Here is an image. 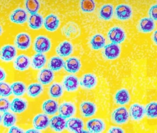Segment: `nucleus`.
Segmentation results:
<instances>
[{
    "instance_id": "1",
    "label": "nucleus",
    "mask_w": 157,
    "mask_h": 133,
    "mask_svg": "<svg viewBox=\"0 0 157 133\" xmlns=\"http://www.w3.org/2000/svg\"><path fill=\"white\" fill-rule=\"evenodd\" d=\"M128 111L124 106L118 107L113 110L111 114L112 123L115 124L121 125L128 122L129 118Z\"/></svg>"
},
{
    "instance_id": "2",
    "label": "nucleus",
    "mask_w": 157,
    "mask_h": 133,
    "mask_svg": "<svg viewBox=\"0 0 157 133\" xmlns=\"http://www.w3.org/2000/svg\"><path fill=\"white\" fill-rule=\"evenodd\" d=\"M51 45V42L49 38L40 35L35 39L33 48L36 53L44 54L50 50Z\"/></svg>"
},
{
    "instance_id": "3",
    "label": "nucleus",
    "mask_w": 157,
    "mask_h": 133,
    "mask_svg": "<svg viewBox=\"0 0 157 133\" xmlns=\"http://www.w3.org/2000/svg\"><path fill=\"white\" fill-rule=\"evenodd\" d=\"M62 85L67 92H75L79 87V79L75 75H67L62 79Z\"/></svg>"
},
{
    "instance_id": "4",
    "label": "nucleus",
    "mask_w": 157,
    "mask_h": 133,
    "mask_svg": "<svg viewBox=\"0 0 157 133\" xmlns=\"http://www.w3.org/2000/svg\"><path fill=\"white\" fill-rule=\"evenodd\" d=\"M98 79L97 76L92 73L83 74L79 79L80 86L86 90L93 89L97 86Z\"/></svg>"
},
{
    "instance_id": "5",
    "label": "nucleus",
    "mask_w": 157,
    "mask_h": 133,
    "mask_svg": "<svg viewBox=\"0 0 157 133\" xmlns=\"http://www.w3.org/2000/svg\"><path fill=\"white\" fill-rule=\"evenodd\" d=\"M86 128L88 132L91 133H101L106 128L105 122L100 118L90 119L86 123Z\"/></svg>"
},
{
    "instance_id": "6",
    "label": "nucleus",
    "mask_w": 157,
    "mask_h": 133,
    "mask_svg": "<svg viewBox=\"0 0 157 133\" xmlns=\"http://www.w3.org/2000/svg\"><path fill=\"white\" fill-rule=\"evenodd\" d=\"M121 54V48L118 44L112 43L105 45L102 51L103 56L106 60H114L117 59Z\"/></svg>"
},
{
    "instance_id": "7",
    "label": "nucleus",
    "mask_w": 157,
    "mask_h": 133,
    "mask_svg": "<svg viewBox=\"0 0 157 133\" xmlns=\"http://www.w3.org/2000/svg\"><path fill=\"white\" fill-rule=\"evenodd\" d=\"M84 127L83 120L78 117H70L66 121V129L71 133H83Z\"/></svg>"
},
{
    "instance_id": "8",
    "label": "nucleus",
    "mask_w": 157,
    "mask_h": 133,
    "mask_svg": "<svg viewBox=\"0 0 157 133\" xmlns=\"http://www.w3.org/2000/svg\"><path fill=\"white\" fill-rule=\"evenodd\" d=\"M17 54V49L15 46L11 44H6L1 49L0 57L2 62H10L16 58Z\"/></svg>"
},
{
    "instance_id": "9",
    "label": "nucleus",
    "mask_w": 157,
    "mask_h": 133,
    "mask_svg": "<svg viewBox=\"0 0 157 133\" xmlns=\"http://www.w3.org/2000/svg\"><path fill=\"white\" fill-rule=\"evenodd\" d=\"M124 30L118 26L111 28L107 33V37L112 43L119 44L124 42L126 38Z\"/></svg>"
},
{
    "instance_id": "10",
    "label": "nucleus",
    "mask_w": 157,
    "mask_h": 133,
    "mask_svg": "<svg viewBox=\"0 0 157 133\" xmlns=\"http://www.w3.org/2000/svg\"><path fill=\"white\" fill-rule=\"evenodd\" d=\"M97 106L94 103L90 101H83L79 105V111L81 115L84 118H90L96 114Z\"/></svg>"
},
{
    "instance_id": "11",
    "label": "nucleus",
    "mask_w": 157,
    "mask_h": 133,
    "mask_svg": "<svg viewBox=\"0 0 157 133\" xmlns=\"http://www.w3.org/2000/svg\"><path fill=\"white\" fill-rule=\"evenodd\" d=\"M62 33L67 38L74 39L80 35L81 30L79 26L74 22H69L62 27Z\"/></svg>"
},
{
    "instance_id": "12",
    "label": "nucleus",
    "mask_w": 157,
    "mask_h": 133,
    "mask_svg": "<svg viewBox=\"0 0 157 133\" xmlns=\"http://www.w3.org/2000/svg\"><path fill=\"white\" fill-rule=\"evenodd\" d=\"M128 112L130 118L136 122L142 120L146 115L145 106L139 103L131 104L128 109Z\"/></svg>"
},
{
    "instance_id": "13",
    "label": "nucleus",
    "mask_w": 157,
    "mask_h": 133,
    "mask_svg": "<svg viewBox=\"0 0 157 133\" xmlns=\"http://www.w3.org/2000/svg\"><path fill=\"white\" fill-rule=\"evenodd\" d=\"M14 42L15 46L18 49L21 50H25L31 46L32 38L28 33L22 32L16 36Z\"/></svg>"
},
{
    "instance_id": "14",
    "label": "nucleus",
    "mask_w": 157,
    "mask_h": 133,
    "mask_svg": "<svg viewBox=\"0 0 157 133\" xmlns=\"http://www.w3.org/2000/svg\"><path fill=\"white\" fill-rule=\"evenodd\" d=\"M50 119L48 115L44 113L36 115L33 120V125L34 128L39 131L46 129L49 126Z\"/></svg>"
},
{
    "instance_id": "15",
    "label": "nucleus",
    "mask_w": 157,
    "mask_h": 133,
    "mask_svg": "<svg viewBox=\"0 0 157 133\" xmlns=\"http://www.w3.org/2000/svg\"><path fill=\"white\" fill-rule=\"evenodd\" d=\"M31 65V59L29 56L24 54L18 55L13 61V66L14 69L21 72L29 69Z\"/></svg>"
},
{
    "instance_id": "16",
    "label": "nucleus",
    "mask_w": 157,
    "mask_h": 133,
    "mask_svg": "<svg viewBox=\"0 0 157 133\" xmlns=\"http://www.w3.org/2000/svg\"><path fill=\"white\" fill-rule=\"evenodd\" d=\"M82 63L80 60L75 56L69 57L65 61L64 70L70 74L78 73L81 68Z\"/></svg>"
},
{
    "instance_id": "17",
    "label": "nucleus",
    "mask_w": 157,
    "mask_h": 133,
    "mask_svg": "<svg viewBox=\"0 0 157 133\" xmlns=\"http://www.w3.org/2000/svg\"><path fill=\"white\" fill-rule=\"evenodd\" d=\"M77 109L75 104L71 102H65L59 105L58 112L59 115L68 119L76 114Z\"/></svg>"
},
{
    "instance_id": "18",
    "label": "nucleus",
    "mask_w": 157,
    "mask_h": 133,
    "mask_svg": "<svg viewBox=\"0 0 157 133\" xmlns=\"http://www.w3.org/2000/svg\"><path fill=\"white\" fill-rule=\"evenodd\" d=\"M114 14L116 17L119 20H128L132 16V8L128 5L120 4L116 7Z\"/></svg>"
},
{
    "instance_id": "19",
    "label": "nucleus",
    "mask_w": 157,
    "mask_h": 133,
    "mask_svg": "<svg viewBox=\"0 0 157 133\" xmlns=\"http://www.w3.org/2000/svg\"><path fill=\"white\" fill-rule=\"evenodd\" d=\"M55 78L54 72L49 68H44L40 70L37 75L38 82L43 85H49Z\"/></svg>"
},
{
    "instance_id": "20",
    "label": "nucleus",
    "mask_w": 157,
    "mask_h": 133,
    "mask_svg": "<svg viewBox=\"0 0 157 133\" xmlns=\"http://www.w3.org/2000/svg\"><path fill=\"white\" fill-rule=\"evenodd\" d=\"M66 119L59 115H54L50 119L49 127L54 132H63L66 129Z\"/></svg>"
},
{
    "instance_id": "21",
    "label": "nucleus",
    "mask_w": 157,
    "mask_h": 133,
    "mask_svg": "<svg viewBox=\"0 0 157 133\" xmlns=\"http://www.w3.org/2000/svg\"><path fill=\"white\" fill-rule=\"evenodd\" d=\"M28 105V102L26 99L17 97L12 100L10 109L14 113L21 114L27 109Z\"/></svg>"
},
{
    "instance_id": "22",
    "label": "nucleus",
    "mask_w": 157,
    "mask_h": 133,
    "mask_svg": "<svg viewBox=\"0 0 157 133\" xmlns=\"http://www.w3.org/2000/svg\"><path fill=\"white\" fill-rule=\"evenodd\" d=\"M131 100L129 91L126 88L118 90L114 96V101L117 104L124 105L128 104Z\"/></svg>"
},
{
    "instance_id": "23",
    "label": "nucleus",
    "mask_w": 157,
    "mask_h": 133,
    "mask_svg": "<svg viewBox=\"0 0 157 133\" xmlns=\"http://www.w3.org/2000/svg\"><path fill=\"white\" fill-rule=\"evenodd\" d=\"M73 46L70 42L64 41L59 44L56 49V52L58 56L62 58L68 57L72 54Z\"/></svg>"
},
{
    "instance_id": "24",
    "label": "nucleus",
    "mask_w": 157,
    "mask_h": 133,
    "mask_svg": "<svg viewBox=\"0 0 157 133\" xmlns=\"http://www.w3.org/2000/svg\"><path fill=\"white\" fill-rule=\"evenodd\" d=\"M58 102L53 99L45 100L42 103V110L43 112L48 115H53L58 111Z\"/></svg>"
},
{
    "instance_id": "25",
    "label": "nucleus",
    "mask_w": 157,
    "mask_h": 133,
    "mask_svg": "<svg viewBox=\"0 0 157 133\" xmlns=\"http://www.w3.org/2000/svg\"><path fill=\"white\" fill-rule=\"evenodd\" d=\"M137 28L139 31L141 33H150L155 29V24L154 20L151 18H143L139 22Z\"/></svg>"
},
{
    "instance_id": "26",
    "label": "nucleus",
    "mask_w": 157,
    "mask_h": 133,
    "mask_svg": "<svg viewBox=\"0 0 157 133\" xmlns=\"http://www.w3.org/2000/svg\"><path fill=\"white\" fill-rule=\"evenodd\" d=\"M44 25L47 30L53 32L58 28L60 25V20L56 15L50 14L45 18Z\"/></svg>"
},
{
    "instance_id": "27",
    "label": "nucleus",
    "mask_w": 157,
    "mask_h": 133,
    "mask_svg": "<svg viewBox=\"0 0 157 133\" xmlns=\"http://www.w3.org/2000/svg\"><path fill=\"white\" fill-rule=\"evenodd\" d=\"M47 62L46 56L44 53H36L32 56L31 67L36 70H41L46 65Z\"/></svg>"
},
{
    "instance_id": "28",
    "label": "nucleus",
    "mask_w": 157,
    "mask_h": 133,
    "mask_svg": "<svg viewBox=\"0 0 157 133\" xmlns=\"http://www.w3.org/2000/svg\"><path fill=\"white\" fill-rule=\"evenodd\" d=\"M10 19L13 23L15 24H24L28 19L27 12L23 8H17L11 14Z\"/></svg>"
},
{
    "instance_id": "29",
    "label": "nucleus",
    "mask_w": 157,
    "mask_h": 133,
    "mask_svg": "<svg viewBox=\"0 0 157 133\" xmlns=\"http://www.w3.org/2000/svg\"><path fill=\"white\" fill-rule=\"evenodd\" d=\"M65 61L62 57L54 56L50 57L48 62V67L54 72H58L64 67Z\"/></svg>"
},
{
    "instance_id": "30",
    "label": "nucleus",
    "mask_w": 157,
    "mask_h": 133,
    "mask_svg": "<svg viewBox=\"0 0 157 133\" xmlns=\"http://www.w3.org/2000/svg\"><path fill=\"white\" fill-rule=\"evenodd\" d=\"M44 24L43 16L38 13L32 14L28 19V26L31 29L37 30L40 29Z\"/></svg>"
},
{
    "instance_id": "31",
    "label": "nucleus",
    "mask_w": 157,
    "mask_h": 133,
    "mask_svg": "<svg viewBox=\"0 0 157 133\" xmlns=\"http://www.w3.org/2000/svg\"><path fill=\"white\" fill-rule=\"evenodd\" d=\"M44 90L43 85L39 82L32 83L27 87L26 93L30 98H36L43 93Z\"/></svg>"
},
{
    "instance_id": "32",
    "label": "nucleus",
    "mask_w": 157,
    "mask_h": 133,
    "mask_svg": "<svg viewBox=\"0 0 157 133\" xmlns=\"http://www.w3.org/2000/svg\"><path fill=\"white\" fill-rule=\"evenodd\" d=\"M16 122L17 117L13 113L7 111L1 115V123L4 127L7 128L11 127L16 123Z\"/></svg>"
},
{
    "instance_id": "33",
    "label": "nucleus",
    "mask_w": 157,
    "mask_h": 133,
    "mask_svg": "<svg viewBox=\"0 0 157 133\" xmlns=\"http://www.w3.org/2000/svg\"><path fill=\"white\" fill-rule=\"evenodd\" d=\"M64 90L62 84L58 82H54L50 85L48 89V95L53 99H59L63 95Z\"/></svg>"
},
{
    "instance_id": "34",
    "label": "nucleus",
    "mask_w": 157,
    "mask_h": 133,
    "mask_svg": "<svg viewBox=\"0 0 157 133\" xmlns=\"http://www.w3.org/2000/svg\"><path fill=\"white\" fill-rule=\"evenodd\" d=\"M105 39L102 34L97 33L93 36L90 42L92 49L95 50L102 49L105 45Z\"/></svg>"
},
{
    "instance_id": "35",
    "label": "nucleus",
    "mask_w": 157,
    "mask_h": 133,
    "mask_svg": "<svg viewBox=\"0 0 157 133\" xmlns=\"http://www.w3.org/2000/svg\"><path fill=\"white\" fill-rule=\"evenodd\" d=\"M113 6L110 4H106L101 6L99 12V15L101 19L104 20H109L113 15Z\"/></svg>"
},
{
    "instance_id": "36",
    "label": "nucleus",
    "mask_w": 157,
    "mask_h": 133,
    "mask_svg": "<svg viewBox=\"0 0 157 133\" xmlns=\"http://www.w3.org/2000/svg\"><path fill=\"white\" fill-rule=\"evenodd\" d=\"M13 94L16 97L23 96L26 92V86L24 82L17 81L13 82L11 85Z\"/></svg>"
},
{
    "instance_id": "37",
    "label": "nucleus",
    "mask_w": 157,
    "mask_h": 133,
    "mask_svg": "<svg viewBox=\"0 0 157 133\" xmlns=\"http://www.w3.org/2000/svg\"><path fill=\"white\" fill-rule=\"evenodd\" d=\"M145 107L146 115L148 119H157V101H152L149 103L145 106Z\"/></svg>"
},
{
    "instance_id": "38",
    "label": "nucleus",
    "mask_w": 157,
    "mask_h": 133,
    "mask_svg": "<svg viewBox=\"0 0 157 133\" xmlns=\"http://www.w3.org/2000/svg\"><path fill=\"white\" fill-rule=\"evenodd\" d=\"M25 6L29 14H36L40 9V2L39 0H25Z\"/></svg>"
},
{
    "instance_id": "39",
    "label": "nucleus",
    "mask_w": 157,
    "mask_h": 133,
    "mask_svg": "<svg viewBox=\"0 0 157 133\" xmlns=\"http://www.w3.org/2000/svg\"><path fill=\"white\" fill-rule=\"evenodd\" d=\"M80 5L82 11L84 13H92L95 8L94 0H80Z\"/></svg>"
},
{
    "instance_id": "40",
    "label": "nucleus",
    "mask_w": 157,
    "mask_h": 133,
    "mask_svg": "<svg viewBox=\"0 0 157 133\" xmlns=\"http://www.w3.org/2000/svg\"><path fill=\"white\" fill-rule=\"evenodd\" d=\"M13 94L11 86L4 81L0 82V95L1 97L7 98Z\"/></svg>"
},
{
    "instance_id": "41",
    "label": "nucleus",
    "mask_w": 157,
    "mask_h": 133,
    "mask_svg": "<svg viewBox=\"0 0 157 133\" xmlns=\"http://www.w3.org/2000/svg\"><path fill=\"white\" fill-rule=\"evenodd\" d=\"M11 103L6 98L1 97L0 99V111L1 113L8 111L10 109Z\"/></svg>"
},
{
    "instance_id": "42",
    "label": "nucleus",
    "mask_w": 157,
    "mask_h": 133,
    "mask_svg": "<svg viewBox=\"0 0 157 133\" xmlns=\"http://www.w3.org/2000/svg\"><path fill=\"white\" fill-rule=\"evenodd\" d=\"M148 14L150 18L153 20L157 21V4L152 6L149 10Z\"/></svg>"
},
{
    "instance_id": "43",
    "label": "nucleus",
    "mask_w": 157,
    "mask_h": 133,
    "mask_svg": "<svg viewBox=\"0 0 157 133\" xmlns=\"http://www.w3.org/2000/svg\"><path fill=\"white\" fill-rule=\"evenodd\" d=\"M107 132L109 133H124L125 131L123 128L119 127L112 126L108 129Z\"/></svg>"
},
{
    "instance_id": "44",
    "label": "nucleus",
    "mask_w": 157,
    "mask_h": 133,
    "mask_svg": "<svg viewBox=\"0 0 157 133\" xmlns=\"http://www.w3.org/2000/svg\"><path fill=\"white\" fill-rule=\"evenodd\" d=\"M8 132L10 133H25V131L24 129L20 128L19 127L13 125L10 127Z\"/></svg>"
},
{
    "instance_id": "45",
    "label": "nucleus",
    "mask_w": 157,
    "mask_h": 133,
    "mask_svg": "<svg viewBox=\"0 0 157 133\" xmlns=\"http://www.w3.org/2000/svg\"><path fill=\"white\" fill-rule=\"evenodd\" d=\"M1 77H0V81H4V80L6 79V77H7V74L5 70L2 68L1 67Z\"/></svg>"
},
{
    "instance_id": "46",
    "label": "nucleus",
    "mask_w": 157,
    "mask_h": 133,
    "mask_svg": "<svg viewBox=\"0 0 157 133\" xmlns=\"http://www.w3.org/2000/svg\"><path fill=\"white\" fill-rule=\"evenodd\" d=\"M152 40L154 44L157 45V30L153 32V34H152Z\"/></svg>"
},
{
    "instance_id": "47",
    "label": "nucleus",
    "mask_w": 157,
    "mask_h": 133,
    "mask_svg": "<svg viewBox=\"0 0 157 133\" xmlns=\"http://www.w3.org/2000/svg\"><path fill=\"white\" fill-rule=\"evenodd\" d=\"M41 131L37 130L36 128H32V129H28V130L25 131V133H41Z\"/></svg>"
}]
</instances>
